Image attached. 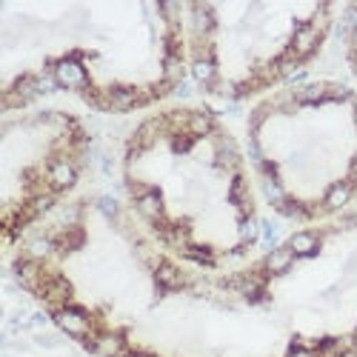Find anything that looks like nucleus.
Returning a JSON list of instances; mask_svg holds the SVG:
<instances>
[{
  "instance_id": "nucleus-7",
  "label": "nucleus",
  "mask_w": 357,
  "mask_h": 357,
  "mask_svg": "<svg viewBox=\"0 0 357 357\" xmlns=\"http://www.w3.org/2000/svg\"><path fill=\"white\" fill-rule=\"evenodd\" d=\"M297 237L329 286L357 309V206L329 223L297 229Z\"/></svg>"
},
{
  "instance_id": "nucleus-8",
  "label": "nucleus",
  "mask_w": 357,
  "mask_h": 357,
  "mask_svg": "<svg viewBox=\"0 0 357 357\" xmlns=\"http://www.w3.org/2000/svg\"><path fill=\"white\" fill-rule=\"evenodd\" d=\"M337 35L343 43V61H346V69L351 75V86L357 89V3H343Z\"/></svg>"
},
{
  "instance_id": "nucleus-3",
  "label": "nucleus",
  "mask_w": 357,
  "mask_h": 357,
  "mask_svg": "<svg viewBox=\"0 0 357 357\" xmlns=\"http://www.w3.org/2000/svg\"><path fill=\"white\" fill-rule=\"evenodd\" d=\"M121 203L172 257L226 272L260 255L263 200L243 137L206 103L140 114L117 160Z\"/></svg>"
},
{
  "instance_id": "nucleus-1",
  "label": "nucleus",
  "mask_w": 357,
  "mask_h": 357,
  "mask_svg": "<svg viewBox=\"0 0 357 357\" xmlns=\"http://www.w3.org/2000/svg\"><path fill=\"white\" fill-rule=\"evenodd\" d=\"M17 286L92 357H314L246 266L166 255L121 197L80 195L9 255Z\"/></svg>"
},
{
  "instance_id": "nucleus-5",
  "label": "nucleus",
  "mask_w": 357,
  "mask_h": 357,
  "mask_svg": "<svg viewBox=\"0 0 357 357\" xmlns=\"http://www.w3.org/2000/svg\"><path fill=\"white\" fill-rule=\"evenodd\" d=\"M340 9L306 0H189L186 80L203 98L255 103L317 61L337 32Z\"/></svg>"
},
{
  "instance_id": "nucleus-6",
  "label": "nucleus",
  "mask_w": 357,
  "mask_h": 357,
  "mask_svg": "<svg viewBox=\"0 0 357 357\" xmlns=\"http://www.w3.org/2000/svg\"><path fill=\"white\" fill-rule=\"evenodd\" d=\"M92 129L66 106H29L0 121V212L3 249L12 255L77 197L92 163Z\"/></svg>"
},
{
  "instance_id": "nucleus-2",
  "label": "nucleus",
  "mask_w": 357,
  "mask_h": 357,
  "mask_svg": "<svg viewBox=\"0 0 357 357\" xmlns=\"http://www.w3.org/2000/svg\"><path fill=\"white\" fill-rule=\"evenodd\" d=\"M183 83V3L0 0V112L69 98L100 114H146Z\"/></svg>"
},
{
  "instance_id": "nucleus-4",
  "label": "nucleus",
  "mask_w": 357,
  "mask_h": 357,
  "mask_svg": "<svg viewBox=\"0 0 357 357\" xmlns=\"http://www.w3.org/2000/svg\"><path fill=\"white\" fill-rule=\"evenodd\" d=\"M243 146L263 209L309 229L357 206V89L297 77L255 100Z\"/></svg>"
}]
</instances>
